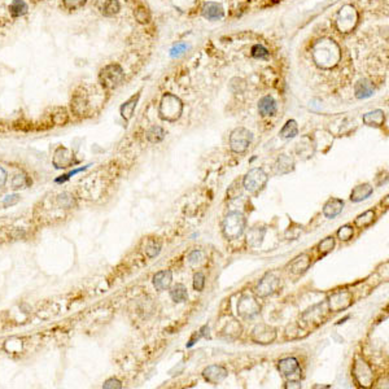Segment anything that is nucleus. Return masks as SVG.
I'll return each mask as SVG.
<instances>
[{
    "mask_svg": "<svg viewBox=\"0 0 389 389\" xmlns=\"http://www.w3.org/2000/svg\"><path fill=\"white\" fill-rule=\"evenodd\" d=\"M202 14H204L205 18H208V20H219V18L223 17V8H222L221 4L209 1V3L204 4V7H202Z\"/></svg>",
    "mask_w": 389,
    "mask_h": 389,
    "instance_id": "16",
    "label": "nucleus"
},
{
    "mask_svg": "<svg viewBox=\"0 0 389 389\" xmlns=\"http://www.w3.org/2000/svg\"><path fill=\"white\" fill-rule=\"evenodd\" d=\"M205 286V277L202 273H196L194 275V291H202Z\"/></svg>",
    "mask_w": 389,
    "mask_h": 389,
    "instance_id": "40",
    "label": "nucleus"
},
{
    "mask_svg": "<svg viewBox=\"0 0 389 389\" xmlns=\"http://www.w3.org/2000/svg\"><path fill=\"white\" fill-rule=\"evenodd\" d=\"M202 260V252L201 251H194L191 253L188 254V262L190 264H197L200 261Z\"/></svg>",
    "mask_w": 389,
    "mask_h": 389,
    "instance_id": "45",
    "label": "nucleus"
},
{
    "mask_svg": "<svg viewBox=\"0 0 389 389\" xmlns=\"http://www.w3.org/2000/svg\"><path fill=\"white\" fill-rule=\"evenodd\" d=\"M170 297L174 302H183V301L187 300L188 297L187 288L183 284H177L170 291Z\"/></svg>",
    "mask_w": 389,
    "mask_h": 389,
    "instance_id": "26",
    "label": "nucleus"
},
{
    "mask_svg": "<svg viewBox=\"0 0 389 389\" xmlns=\"http://www.w3.org/2000/svg\"><path fill=\"white\" fill-rule=\"evenodd\" d=\"M18 201H20V196H18V194H8L7 197L4 198L3 204L5 208H8V206H13V205H16Z\"/></svg>",
    "mask_w": 389,
    "mask_h": 389,
    "instance_id": "44",
    "label": "nucleus"
},
{
    "mask_svg": "<svg viewBox=\"0 0 389 389\" xmlns=\"http://www.w3.org/2000/svg\"><path fill=\"white\" fill-rule=\"evenodd\" d=\"M265 232H266L265 228H252V230L248 232V244L252 245V247H258V245L262 243V240H264Z\"/></svg>",
    "mask_w": 389,
    "mask_h": 389,
    "instance_id": "24",
    "label": "nucleus"
},
{
    "mask_svg": "<svg viewBox=\"0 0 389 389\" xmlns=\"http://www.w3.org/2000/svg\"><path fill=\"white\" fill-rule=\"evenodd\" d=\"M64 7L69 10H76L82 8L86 4V0H63Z\"/></svg>",
    "mask_w": 389,
    "mask_h": 389,
    "instance_id": "37",
    "label": "nucleus"
},
{
    "mask_svg": "<svg viewBox=\"0 0 389 389\" xmlns=\"http://www.w3.org/2000/svg\"><path fill=\"white\" fill-rule=\"evenodd\" d=\"M245 226H247V221H245L244 215L239 211H230L224 217L222 230L228 240H235L244 234Z\"/></svg>",
    "mask_w": 389,
    "mask_h": 389,
    "instance_id": "1",
    "label": "nucleus"
},
{
    "mask_svg": "<svg viewBox=\"0 0 389 389\" xmlns=\"http://www.w3.org/2000/svg\"><path fill=\"white\" fill-rule=\"evenodd\" d=\"M298 134V126L294 119H290L287 121V123L284 125L283 129L281 130V134L279 135L283 139H292Z\"/></svg>",
    "mask_w": 389,
    "mask_h": 389,
    "instance_id": "25",
    "label": "nucleus"
},
{
    "mask_svg": "<svg viewBox=\"0 0 389 389\" xmlns=\"http://www.w3.org/2000/svg\"><path fill=\"white\" fill-rule=\"evenodd\" d=\"M182 110H183V104L179 100V97L166 94L161 100L160 104V117L165 121H177L181 117Z\"/></svg>",
    "mask_w": 389,
    "mask_h": 389,
    "instance_id": "2",
    "label": "nucleus"
},
{
    "mask_svg": "<svg viewBox=\"0 0 389 389\" xmlns=\"http://www.w3.org/2000/svg\"><path fill=\"white\" fill-rule=\"evenodd\" d=\"M227 370L223 366H218V365H211L202 371L204 379L210 384H218V383L223 382L227 378Z\"/></svg>",
    "mask_w": 389,
    "mask_h": 389,
    "instance_id": "11",
    "label": "nucleus"
},
{
    "mask_svg": "<svg viewBox=\"0 0 389 389\" xmlns=\"http://www.w3.org/2000/svg\"><path fill=\"white\" fill-rule=\"evenodd\" d=\"M373 192L374 187H371L369 183H363V185L354 187V190L352 191V194H350V200L353 202L363 201V200H366L367 197H370Z\"/></svg>",
    "mask_w": 389,
    "mask_h": 389,
    "instance_id": "17",
    "label": "nucleus"
},
{
    "mask_svg": "<svg viewBox=\"0 0 389 389\" xmlns=\"http://www.w3.org/2000/svg\"><path fill=\"white\" fill-rule=\"evenodd\" d=\"M119 10V3L118 0H106L104 7H102V13L105 16H114L115 13H118Z\"/></svg>",
    "mask_w": 389,
    "mask_h": 389,
    "instance_id": "33",
    "label": "nucleus"
},
{
    "mask_svg": "<svg viewBox=\"0 0 389 389\" xmlns=\"http://www.w3.org/2000/svg\"><path fill=\"white\" fill-rule=\"evenodd\" d=\"M253 140V135L249 130L244 127H239L234 130L230 136V148L235 153H243L247 151Z\"/></svg>",
    "mask_w": 389,
    "mask_h": 389,
    "instance_id": "4",
    "label": "nucleus"
},
{
    "mask_svg": "<svg viewBox=\"0 0 389 389\" xmlns=\"http://www.w3.org/2000/svg\"><path fill=\"white\" fill-rule=\"evenodd\" d=\"M161 252V244H160L159 241L156 240H151L148 241V244L145 247V253L148 256L149 258H155L157 257Z\"/></svg>",
    "mask_w": 389,
    "mask_h": 389,
    "instance_id": "34",
    "label": "nucleus"
},
{
    "mask_svg": "<svg viewBox=\"0 0 389 389\" xmlns=\"http://www.w3.org/2000/svg\"><path fill=\"white\" fill-rule=\"evenodd\" d=\"M252 55H253V57H256V59H266V57L269 56V51H267L264 46L256 44V46H253V48H252Z\"/></svg>",
    "mask_w": 389,
    "mask_h": 389,
    "instance_id": "39",
    "label": "nucleus"
},
{
    "mask_svg": "<svg viewBox=\"0 0 389 389\" xmlns=\"http://www.w3.org/2000/svg\"><path fill=\"white\" fill-rule=\"evenodd\" d=\"M123 78H125V74H123L122 68L117 64L106 65L100 72V81H101L102 86L106 87V89L117 87L119 83L122 82Z\"/></svg>",
    "mask_w": 389,
    "mask_h": 389,
    "instance_id": "5",
    "label": "nucleus"
},
{
    "mask_svg": "<svg viewBox=\"0 0 389 389\" xmlns=\"http://www.w3.org/2000/svg\"><path fill=\"white\" fill-rule=\"evenodd\" d=\"M152 282H153V286H155V288L157 291L168 290L173 282V273L170 270L159 271V273L153 277Z\"/></svg>",
    "mask_w": 389,
    "mask_h": 389,
    "instance_id": "15",
    "label": "nucleus"
},
{
    "mask_svg": "<svg viewBox=\"0 0 389 389\" xmlns=\"http://www.w3.org/2000/svg\"><path fill=\"white\" fill-rule=\"evenodd\" d=\"M7 178H8V174L7 172H5V169H4L3 166H0V187H3V186L5 185Z\"/></svg>",
    "mask_w": 389,
    "mask_h": 389,
    "instance_id": "46",
    "label": "nucleus"
},
{
    "mask_svg": "<svg viewBox=\"0 0 389 389\" xmlns=\"http://www.w3.org/2000/svg\"><path fill=\"white\" fill-rule=\"evenodd\" d=\"M333 248H335V238L333 236H328V238L323 239V240L320 241L319 245H318V251L322 256H326L330 252L333 251Z\"/></svg>",
    "mask_w": 389,
    "mask_h": 389,
    "instance_id": "32",
    "label": "nucleus"
},
{
    "mask_svg": "<svg viewBox=\"0 0 389 389\" xmlns=\"http://www.w3.org/2000/svg\"><path fill=\"white\" fill-rule=\"evenodd\" d=\"M293 170V161L290 156L282 155L278 160V173L279 174H287Z\"/></svg>",
    "mask_w": 389,
    "mask_h": 389,
    "instance_id": "27",
    "label": "nucleus"
},
{
    "mask_svg": "<svg viewBox=\"0 0 389 389\" xmlns=\"http://www.w3.org/2000/svg\"><path fill=\"white\" fill-rule=\"evenodd\" d=\"M352 303V294L349 292H336L330 297L328 300V309L331 311H341V310H345L346 307L349 306Z\"/></svg>",
    "mask_w": 389,
    "mask_h": 389,
    "instance_id": "9",
    "label": "nucleus"
},
{
    "mask_svg": "<svg viewBox=\"0 0 389 389\" xmlns=\"http://www.w3.org/2000/svg\"><path fill=\"white\" fill-rule=\"evenodd\" d=\"M139 96H140L139 94L136 96H132L131 99H129L126 102H123L122 106H121V115H122L126 121H129V119L132 117V114H134V110H135L136 104H138Z\"/></svg>",
    "mask_w": 389,
    "mask_h": 389,
    "instance_id": "22",
    "label": "nucleus"
},
{
    "mask_svg": "<svg viewBox=\"0 0 389 389\" xmlns=\"http://www.w3.org/2000/svg\"><path fill=\"white\" fill-rule=\"evenodd\" d=\"M57 204L65 209H70L76 205V198L69 192H64V194L57 196Z\"/></svg>",
    "mask_w": 389,
    "mask_h": 389,
    "instance_id": "31",
    "label": "nucleus"
},
{
    "mask_svg": "<svg viewBox=\"0 0 389 389\" xmlns=\"http://www.w3.org/2000/svg\"><path fill=\"white\" fill-rule=\"evenodd\" d=\"M200 335L204 337H210V335H209V327L208 326H202L201 327V330H200Z\"/></svg>",
    "mask_w": 389,
    "mask_h": 389,
    "instance_id": "48",
    "label": "nucleus"
},
{
    "mask_svg": "<svg viewBox=\"0 0 389 389\" xmlns=\"http://www.w3.org/2000/svg\"><path fill=\"white\" fill-rule=\"evenodd\" d=\"M281 277H278L277 273H267L258 283L256 293L260 297H267L275 293L278 288L281 287Z\"/></svg>",
    "mask_w": 389,
    "mask_h": 389,
    "instance_id": "6",
    "label": "nucleus"
},
{
    "mask_svg": "<svg viewBox=\"0 0 389 389\" xmlns=\"http://www.w3.org/2000/svg\"><path fill=\"white\" fill-rule=\"evenodd\" d=\"M344 209V201L341 200V198H336V197H332L330 198L328 201L324 204L323 206V214L324 217L328 218V219H333L335 217H337V215L343 211Z\"/></svg>",
    "mask_w": 389,
    "mask_h": 389,
    "instance_id": "13",
    "label": "nucleus"
},
{
    "mask_svg": "<svg viewBox=\"0 0 389 389\" xmlns=\"http://www.w3.org/2000/svg\"><path fill=\"white\" fill-rule=\"evenodd\" d=\"M384 121H386V114L380 109H376L374 112H369L363 115V122L366 123L367 126H371V127H380V126L384 125Z\"/></svg>",
    "mask_w": 389,
    "mask_h": 389,
    "instance_id": "20",
    "label": "nucleus"
},
{
    "mask_svg": "<svg viewBox=\"0 0 389 389\" xmlns=\"http://www.w3.org/2000/svg\"><path fill=\"white\" fill-rule=\"evenodd\" d=\"M187 50H188V46L186 43L175 44L172 50H170V56L179 57V56H182V55H183V53H185Z\"/></svg>",
    "mask_w": 389,
    "mask_h": 389,
    "instance_id": "41",
    "label": "nucleus"
},
{
    "mask_svg": "<svg viewBox=\"0 0 389 389\" xmlns=\"http://www.w3.org/2000/svg\"><path fill=\"white\" fill-rule=\"evenodd\" d=\"M261 306L258 303L257 298L252 294H243L238 302V311L241 317L248 319V318H254L260 313Z\"/></svg>",
    "mask_w": 389,
    "mask_h": 389,
    "instance_id": "7",
    "label": "nucleus"
},
{
    "mask_svg": "<svg viewBox=\"0 0 389 389\" xmlns=\"http://www.w3.org/2000/svg\"><path fill=\"white\" fill-rule=\"evenodd\" d=\"M86 108H87V101L85 100V97H83V96H80V95L74 96V99L72 100V110L73 112L76 113V114L81 115L86 112Z\"/></svg>",
    "mask_w": 389,
    "mask_h": 389,
    "instance_id": "30",
    "label": "nucleus"
},
{
    "mask_svg": "<svg viewBox=\"0 0 389 389\" xmlns=\"http://www.w3.org/2000/svg\"><path fill=\"white\" fill-rule=\"evenodd\" d=\"M278 369L283 374L284 376L291 378L292 375H296V374L300 373V367H298V361L293 357H287V358H283V360L279 361L278 363Z\"/></svg>",
    "mask_w": 389,
    "mask_h": 389,
    "instance_id": "12",
    "label": "nucleus"
},
{
    "mask_svg": "<svg viewBox=\"0 0 389 389\" xmlns=\"http://www.w3.org/2000/svg\"><path fill=\"white\" fill-rule=\"evenodd\" d=\"M165 138V131L160 126H152L151 129L147 131V139L151 143H160Z\"/></svg>",
    "mask_w": 389,
    "mask_h": 389,
    "instance_id": "29",
    "label": "nucleus"
},
{
    "mask_svg": "<svg viewBox=\"0 0 389 389\" xmlns=\"http://www.w3.org/2000/svg\"><path fill=\"white\" fill-rule=\"evenodd\" d=\"M66 119H68V114L64 109L60 110V113H56V114L52 115V121L53 123H56V125H64L66 122Z\"/></svg>",
    "mask_w": 389,
    "mask_h": 389,
    "instance_id": "43",
    "label": "nucleus"
},
{
    "mask_svg": "<svg viewBox=\"0 0 389 389\" xmlns=\"http://www.w3.org/2000/svg\"><path fill=\"white\" fill-rule=\"evenodd\" d=\"M310 262H311V260H310V257L307 256V254H301V256L296 257L292 262H291L290 269L293 274H297V275L303 274V273L309 269Z\"/></svg>",
    "mask_w": 389,
    "mask_h": 389,
    "instance_id": "19",
    "label": "nucleus"
},
{
    "mask_svg": "<svg viewBox=\"0 0 389 389\" xmlns=\"http://www.w3.org/2000/svg\"><path fill=\"white\" fill-rule=\"evenodd\" d=\"M286 388L290 389V388H301V384L298 380H291V382L287 383V386H286Z\"/></svg>",
    "mask_w": 389,
    "mask_h": 389,
    "instance_id": "47",
    "label": "nucleus"
},
{
    "mask_svg": "<svg viewBox=\"0 0 389 389\" xmlns=\"http://www.w3.org/2000/svg\"><path fill=\"white\" fill-rule=\"evenodd\" d=\"M72 162L73 156L70 155V152L68 151V149L63 148V147H60V148L56 149L55 156H53V165H55V168H69V166L72 165Z\"/></svg>",
    "mask_w": 389,
    "mask_h": 389,
    "instance_id": "14",
    "label": "nucleus"
},
{
    "mask_svg": "<svg viewBox=\"0 0 389 389\" xmlns=\"http://www.w3.org/2000/svg\"><path fill=\"white\" fill-rule=\"evenodd\" d=\"M354 235V228L350 226V224H345L343 227H340L337 231V238L341 241H348L353 238Z\"/></svg>",
    "mask_w": 389,
    "mask_h": 389,
    "instance_id": "35",
    "label": "nucleus"
},
{
    "mask_svg": "<svg viewBox=\"0 0 389 389\" xmlns=\"http://www.w3.org/2000/svg\"><path fill=\"white\" fill-rule=\"evenodd\" d=\"M27 10H29V7L25 0H13L9 5V12L13 17L25 16Z\"/></svg>",
    "mask_w": 389,
    "mask_h": 389,
    "instance_id": "23",
    "label": "nucleus"
},
{
    "mask_svg": "<svg viewBox=\"0 0 389 389\" xmlns=\"http://www.w3.org/2000/svg\"><path fill=\"white\" fill-rule=\"evenodd\" d=\"M243 186H241V182L240 181H235L232 185L228 187L227 190V197L228 198H236L239 197L241 194V192H243Z\"/></svg>",
    "mask_w": 389,
    "mask_h": 389,
    "instance_id": "36",
    "label": "nucleus"
},
{
    "mask_svg": "<svg viewBox=\"0 0 389 389\" xmlns=\"http://www.w3.org/2000/svg\"><path fill=\"white\" fill-rule=\"evenodd\" d=\"M12 188H14V190H18V188H23V187H26L27 185V181H26V177L23 174H17L14 175L13 179H12Z\"/></svg>",
    "mask_w": 389,
    "mask_h": 389,
    "instance_id": "38",
    "label": "nucleus"
},
{
    "mask_svg": "<svg viewBox=\"0 0 389 389\" xmlns=\"http://www.w3.org/2000/svg\"><path fill=\"white\" fill-rule=\"evenodd\" d=\"M258 112L262 117L274 115L277 113V102L271 96H264L258 102Z\"/></svg>",
    "mask_w": 389,
    "mask_h": 389,
    "instance_id": "18",
    "label": "nucleus"
},
{
    "mask_svg": "<svg viewBox=\"0 0 389 389\" xmlns=\"http://www.w3.org/2000/svg\"><path fill=\"white\" fill-rule=\"evenodd\" d=\"M354 93H356L357 99H367L374 95L373 83L367 80H361L354 87Z\"/></svg>",
    "mask_w": 389,
    "mask_h": 389,
    "instance_id": "21",
    "label": "nucleus"
},
{
    "mask_svg": "<svg viewBox=\"0 0 389 389\" xmlns=\"http://www.w3.org/2000/svg\"><path fill=\"white\" fill-rule=\"evenodd\" d=\"M275 337H277V332L274 328L266 324H258L252 333V339L260 344H270L271 341H274Z\"/></svg>",
    "mask_w": 389,
    "mask_h": 389,
    "instance_id": "10",
    "label": "nucleus"
},
{
    "mask_svg": "<svg viewBox=\"0 0 389 389\" xmlns=\"http://www.w3.org/2000/svg\"><path fill=\"white\" fill-rule=\"evenodd\" d=\"M102 388L104 389H121L122 388V383L119 382L118 379H108L104 384H102Z\"/></svg>",
    "mask_w": 389,
    "mask_h": 389,
    "instance_id": "42",
    "label": "nucleus"
},
{
    "mask_svg": "<svg viewBox=\"0 0 389 389\" xmlns=\"http://www.w3.org/2000/svg\"><path fill=\"white\" fill-rule=\"evenodd\" d=\"M374 219H375V211L367 210L365 211V213H362V214L358 215V217L356 218V222H354V223H356L357 227L365 228L373 223Z\"/></svg>",
    "mask_w": 389,
    "mask_h": 389,
    "instance_id": "28",
    "label": "nucleus"
},
{
    "mask_svg": "<svg viewBox=\"0 0 389 389\" xmlns=\"http://www.w3.org/2000/svg\"><path fill=\"white\" fill-rule=\"evenodd\" d=\"M353 375L354 378L357 379V382L360 383L362 387H369L371 386V383H373V371L369 367L365 361L358 360L356 361V365H354L353 369Z\"/></svg>",
    "mask_w": 389,
    "mask_h": 389,
    "instance_id": "8",
    "label": "nucleus"
},
{
    "mask_svg": "<svg viewBox=\"0 0 389 389\" xmlns=\"http://www.w3.org/2000/svg\"><path fill=\"white\" fill-rule=\"evenodd\" d=\"M267 174L264 169L254 168L247 173V175L243 179V187L251 194H257L267 183Z\"/></svg>",
    "mask_w": 389,
    "mask_h": 389,
    "instance_id": "3",
    "label": "nucleus"
}]
</instances>
